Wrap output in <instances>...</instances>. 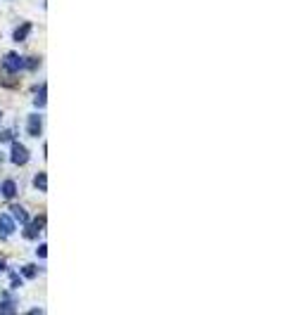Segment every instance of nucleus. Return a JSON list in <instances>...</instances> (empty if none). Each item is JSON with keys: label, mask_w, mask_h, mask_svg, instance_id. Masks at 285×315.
Segmentation results:
<instances>
[{"label": "nucleus", "mask_w": 285, "mask_h": 315, "mask_svg": "<svg viewBox=\"0 0 285 315\" xmlns=\"http://www.w3.org/2000/svg\"><path fill=\"white\" fill-rule=\"evenodd\" d=\"M45 253H48V247H38V256H41V259L45 256Z\"/></svg>", "instance_id": "14"}, {"label": "nucleus", "mask_w": 285, "mask_h": 315, "mask_svg": "<svg viewBox=\"0 0 285 315\" xmlns=\"http://www.w3.org/2000/svg\"><path fill=\"white\" fill-rule=\"evenodd\" d=\"M21 273H24V277H34V275H36V268L34 266H27L24 270H21Z\"/></svg>", "instance_id": "12"}, {"label": "nucleus", "mask_w": 285, "mask_h": 315, "mask_svg": "<svg viewBox=\"0 0 285 315\" xmlns=\"http://www.w3.org/2000/svg\"><path fill=\"white\" fill-rule=\"evenodd\" d=\"M14 230H17V220H14L10 213H0V240L12 237Z\"/></svg>", "instance_id": "1"}, {"label": "nucleus", "mask_w": 285, "mask_h": 315, "mask_svg": "<svg viewBox=\"0 0 285 315\" xmlns=\"http://www.w3.org/2000/svg\"><path fill=\"white\" fill-rule=\"evenodd\" d=\"M27 130H29V133H31L34 137L41 135V117H38V114H31V117H29V121H27Z\"/></svg>", "instance_id": "5"}, {"label": "nucleus", "mask_w": 285, "mask_h": 315, "mask_svg": "<svg viewBox=\"0 0 285 315\" xmlns=\"http://www.w3.org/2000/svg\"><path fill=\"white\" fill-rule=\"evenodd\" d=\"M10 159H12V164H17V166L27 164L29 161V150L19 142H12V147H10Z\"/></svg>", "instance_id": "2"}, {"label": "nucleus", "mask_w": 285, "mask_h": 315, "mask_svg": "<svg viewBox=\"0 0 285 315\" xmlns=\"http://www.w3.org/2000/svg\"><path fill=\"white\" fill-rule=\"evenodd\" d=\"M3 197L5 199L17 197V183H14V180H5V183H3Z\"/></svg>", "instance_id": "7"}, {"label": "nucleus", "mask_w": 285, "mask_h": 315, "mask_svg": "<svg viewBox=\"0 0 285 315\" xmlns=\"http://www.w3.org/2000/svg\"><path fill=\"white\" fill-rule=\"evenodd\" d=\"M34 183H36V187H38V190H45V187H48V176H45V173H38Z\"/></svg>", "instance_id": "10"}, {"label": "nucleus", "mask_w": 285, "mask_h": 315, "mask_svg": "<svg viewBox=\"0 0 285 315\" xmlns=\"http://www.w3.org/2000/svg\"><path fill=\"white\" fill-rule=\"evenodd\" d=\"M17 310V303L10 301V296H7V301L0 303V313H14Z\"/></svg>", "instance_id": "9"}, {"label": "nucleus", "mask_w": 285, "mask_h": 315, "mask_svg": "<svg viewBox=\"0 0 285 315\" xmlns=\"http://www.w3.org/2000/svg\"><path fill=\"white\" fill-rule=\"evenodd\" d=\"M29 31H31V24H21V26L14 31V41H24Z\"/></svg>", "instance_id": "8"}, {"label": "nucleus", "mask_w": 285, "mask_h": 315, "mask_svg": "<svg viewBox=\"0 0 285 315\" xmlns=\"http://www.w3.org/2000/svg\"><path fill=\"white\" fill-rule=\"evenodd\" d=\"M0 268H5V261H3V256H0Z\"/></svg>", "instance_id": "15"}, {"label": "nucleus", "mask_w": 285, "mask_h": 315, "mask_svg": "<svg viewBox=\"0 0 285 315\" xmlns=\"http://www.w3.org/2000/svg\"><path fill=\"white\" fill-rule=\"evenodd\" d=\"M45 104V85H38V97H36V107Z\"/></svg>", "instance_id": "11"}, {"label": "nucleus", "mask_w": 285, "mask_h": 315, "mask_svg": "<svg viewBox=\"0 0 285 315\" xmlns=\"http://www.w3.org/2000/svg\"><path fill=\"white\" fill-rule=\"evenodd\" d=\"M10 216H12V218L17 220V223H24V225L29 223V213L24 211V209H21L19 204H12V206H10Z\"/></svg>", "instance_id": "6"}, {"label": "nucleus", "mask_w": 285, "mask_h": 315, "mask_svg": "<svg viewBox=\"0 0 285 315\" xmlns=\"http://www.w3.org/2000/svg\"><path fill=\"white\" fill-rule=\"evenodd\" d=\"M3 67H5V71L17 74V71H21V69H24V60H21L19 55H14V52H10V55L3 57Z\"/></svg>", "instance_id": "4"}, {"label": "nucleus", "mask_w": 285, "mask_h": 315, "mask_svg": "<svg viewBox=\"0 0 285 315\" xmlns=\"http://www.w3.org/2000/svg\"><path fill=\"white\" fill-rule=\"evenodd\" d=\"M10 137H12V133H10V130H3V133H0V140H10Z\"/></svg>", "instance_id": "13"}, {"label": "nucleus", "mask_w": 285, "mask_h": 315, "mask_svg": "<svg viewBox=\"0 0 285 315\" xmlns=\"http://www.w3.org/2000/svg\"><path fill=\"white\" fill-rule=\"evenodd\" d=\"M43 225H45V216H38V218L29 220V223H27V230H24V237H27V240H36Z\"/></svg>", "instance_id": "3"}]
</instances>
